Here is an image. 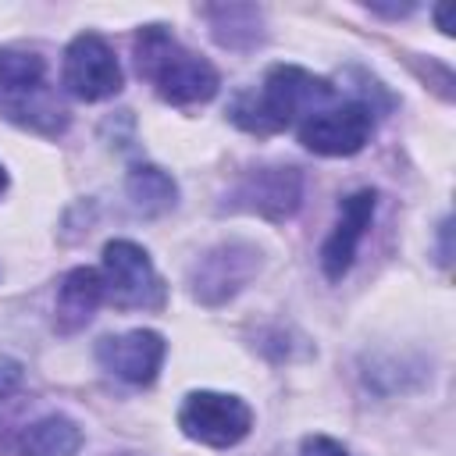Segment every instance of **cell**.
Masks as SVG:
<instances>
[{"label": "cell", "mask_w": 456, "mask_h": 456, "mask_svg": "<svg viewBox=\"0 0 456 456\" xmlns=\"http://www.w3.org/2000/svg\"><path fill=\"white\" fill-rule=\"evenodd\" d=\"M335 96V86L299 64H274L256 93H242L232 103V121L246 132L267 135L281 132L296 118H310L314 110H324Z\"/></svg>", "instance_id": "6da1fadb"}, {"label": "cell", "mask_w": 456, "mask_h": 456, "mask_svg": "<svg viewBox=\"0 0 456 456\" xmlns=\"http://www.w3.org/2000/svg\"><path fill=\"white\" fill-rule=\"evenodd\" d=\"M135 68L153 86V93L171 107L207 103L221 86L214 64L182 46L164 25H146L135 36Z\"/></svg>", "instance_id": "7a4b0ae2"}, {"label": "cell", "mask_w": 456, "mask_h": 456, "mask_svg": "<svg viewBox=\"0 0 456 456\" xmlns=\"http://www.w3.org/2000/svg\"><path fill=\"white\" fill-rule=\"evenodd\" d=\"M103 299L121 310H157L164 306V281L150 253L132 239H110L103 246Z\"/></svg>", "instance_id": "3957f363"}, {"label": "cell", "mask_w": 456, "mask_h": 456, "mask_svg": "<svg viewBox=\"0 0 456 456\" xmlns=\"http://www.w3.org/2000/svg\"><path fill=\"white\" fill-rule=\"evenodd\" d=\"M178 428L185 438L210 445V449H232L239 445L253 428V410L246 399L228 392H189L178 406Z\"/></svg>", "instance_id": "277c9868"}, {"label": "cell", "mask_w": 456, "mask_h": 456, "mask_svg": "<svg viewBox=\"0 0 456 456\" xmlns=\"http://www.w3.org/2000/svg\"><path fill=\"white\" fill-rule=\"evenodd\" d=\"M256 271H260V249L253 242H242V239L217 242L189 271L192 299H200L203 306H221L232 296H239Z\"/></svg>", "instance_id": "5b68a950"}, {"label": "cell", "mask_w": 456, "mask_h": 456, "mask_svg": "<svg viewBox=\"0 0 456 456\" xmlns=\"http://www.w3.org/2000/svg\"><path fill=\"white\" fill-rule=\"evenodd\" d=\"M61 82L75 100L96 103L107 100L114 93H121L125 75L121 64L110 50V43L96 32H78L68 50H64V68H61Z\"/></svg>", "instance_id": "8992f818"}, {"label": "cell", "mask_w": 456, "mask_h": 456, "mask_svg": "<svg viewBox=\"0 0 456 456\" xmlns=\"http://www.w3.org/2000/svg\"><path fill=\"white\" fill-rule=\"evenodd\" d=\"M303 203V175L292 164L253 167L228 192V210L256 214L264 221H289Z\"/></svg>", "instance_id": "52a82bcc"}, {"label": "cell", "mask_w": 456, "mask_h": 456, "mask_svg": "<svg viewBox=\"0 0 456 456\" xmlns=\"http://www.w3.org/2000/svg\"><path fill=\"white\" fill-rule=\"evenodd\" d=\"M370 132H374V110L360 100L314 110L310 118L299 121V142L321 157H353L367 146Z\"/></svg>", "instance_id": "ba28073f"}, {"label": "cell", "mask_w": 456, "mask_h": 456, "mask_svg": "<svg viewBox=\"0 0 456 456\" xmlns=\"http://www.w3.org/2000/svg\"><path fill=\"white\" fill-rule=\"evenodd\" d=\"M167 356V342L153 328H132L96 342V360L103 370L128 385H153Z\"/></svg>", "instance_id": "9c48e42d"}, {"label": "cell", "mask_w": 456, "mask_h": 456, "mask_svg": "<svg viewBox=\"0 0 456 456\" xmlns=\"http://www.w3.org/2000/svg\"><path fill=\"white\" fill-rule=\"evenodd\" d=\"M374 207H378L374 189H360V192H353L338 203L335 228L321 246V271H324L328 281H342L346 271L353 267L356 249H360V242H363V235L374 221Z\"/></svg>", "instance_id": "30bf717a"}, {"label": "cell", "mask_w": 456, "mask_h": 456, "mask_svg": "<svg viewBox=\"0 0 456 456\" xmlns=\"http://www.w3.org/2000/svg\"><path fill=\"white\" fill-rule=\"evenodd\" d=\"M100 303H103V278H100V271H93V267L68 271L61 289H57V306H53L57 331L61 335H75L78 328H86L93 321Z\"/></svg>", "instance_id": "8fae6325"}, {"label": "cell", "mask_w": 456, "mask_h": 456, "mask_svg": "<svg viewBox=\"0 0 456 456\" xmlns=\"http://www.w3.org/2000/svg\"><path fill=\"white\" fill-rule=\"evenodd\" d=\"M82 449V428L64 413H46L18 438V456H75Z\"/></svg>", "instance_id": "7c38bea8"}, {"label": "cell", "mask_w": 456, "mask_h": 456, "mask_svg": "<svg viewBox=\"0 0 456 456\" xmlns=\"http://www.w3.org/2000/svg\"><path fill=\"white\" fill-rule=\"evenodd\" d=\"M125 192H128L132 207L142 217H160V214H167L178 203L175 178L164 167H157V164H135L128 171V178H125Z\"/></svg>", "instance_id": "4fadbf2b"}, {"label": "cell", "mask_w": 456, "mask_h": 456, "mask_svg": "<svg viewBox=\"0 0 456 456\" xmlns=\"http://www.w3.org/2000/svg\"><path fill=\"white\" fill-rule=\"evenodd\" d=\"M0 110L32 128V132H43V135H61L68 128V110L50 96V89H36V93H25V96H11V100H0Z\"/></svg>", "instance_id": "5bb4252c"}, {"label": "cell", "mask_w": 456, "mask_h": 456, "mask_svg": "<svg viewBox=\"0 0 456 456\" xmlns=\"http://www.w3.org/2000/svg\"><path fill=\"white\" fill-rule=\"evenodd\" d=\"M203 14L210 18L214 39H217L221 46L242 50V46H253V43L264 39L260 11L249 7V4H221V7H207Z\"/></svg>", "instance_id": "9a60e30c"}, {"label": "cell", "mask_w": 456, "mask_h": 456, "mask_svg": "<svg viewBox=\"0 0 456 456\" xmlns=\"http://www.w3.org/2000/svg\"><path fill=\"white\" fill-rule=\"evenodd\" d=\"M43 86H46V61L36 50H25V46L0 50V100L25 96Z\"/></svg>", "instance_id": "2e32d148"}, {"label": "cell", "mask_w": 456, "mask_h": 456, "mask_svg": "<svg viewBox=\"0 0 456 456\" xmlns=\"http://www.w3.org/2000/svg\"><path fill=\"white\" fill-rule=\"evenodd\" d=\"M299 456H349V449L328 435H306L299 445Z\"/></svg>", "instance_id": "e0dca14e"}, {"label": "cell", "mask_w": 456, "mask_h": 456, "mask_svg": "<svg viewBox=\"0 0 456 456\" xmlns=\"http://www.w3.org/2000/svg\"><path fill=\"white\" fill-rule=\"evenodd\" d=\"M21 385V363L11 356H0V399H7Z\"/></svg>", "instance_id": "ac0fdd59"}, {"label": "cell", "mask_w": 456, "mask_h": 456, "mask_svg": "<svg viewBox=\"0 0 456 456\" xmlns=\"http://www.w3.org/2000/svg\"><path fill=\"white\" fill-rule=\"evenodd\" d=\"M449 11H452L449 4H438V7H435V21H438V28H442L445 36H452V21H449Z\"/></svg>", "instance_id": "d6986e66"}, {"label": "cell", "mask_w": 456, "mask_h": 456, "mask_svg": "<svg viewBox=\"0 0 456 456\" xmlns=\"http://www.w3.org/2000/svg\"><path fill=\"white\" fill-rule=\"evenodd\" d=\"M4 192H7V171L0 167V196H4Z\"/></svg>", "instance_id": "ffe728a7"}]
</instances>
